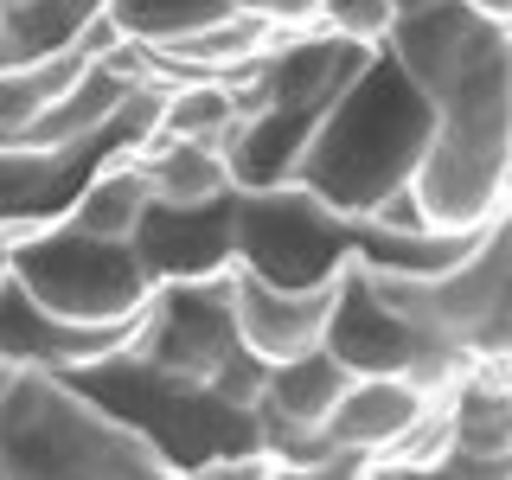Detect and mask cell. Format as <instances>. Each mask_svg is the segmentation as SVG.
<instances>
[{
	"mask_svg": "<svg viewBox=\"0 0 512 480\" xmlns=\"http://www.w3.org/2000/svg\"><path fill=\"white\" fill-rule=\"evenodd\" d=\"M429 128H436L429 96L410 84V71L384 45H372V58L346 77V90L320 116L288 180H301L333 212L359 218L391 186H410L416 160L429 148Z\"/></svg>",
	"mask_w": 512,
	"mask_h": 480,
	"instance_id": "cell-1",
	"label": "cell"
},
{
	"mask_svg": "<svg viewBox=\"0 0 512 480\" xmlns=\"http://www.w3.org/2000/svg\"><path fill=\"white\" fill-rule=\"evenodd\" d=\"M0 474L20 480H160L173 474L167 455L109 416L84 384L64 372L20 365L0 391Z\"/></svg>",
	"mask_w": 512,
	"mask_h": 480,
	"instance_id": "cell-2",
	"label": "cell"
},
{
	"mask_svg": "<svg viewBox=\"0 0 512 480\" xmlns=\"http://www.w3.org/2000/svg\"><path fill=\"white\" fill-rule=\"evenodd\" d=\"M71 384L103 404L109 416H122L128 429H141L160 455H167L173 474H212L218 461L244 455V448H263V423L244 404H224L205 378H180L160 372L141 352H116L103 365H84V372H64Z\"/></svg>",
	"mask_w": 512,
	"mask_h": 480,
	"instance_id": "cell-3",
	"label": "cell"
},
{
	"mask_svg": "<svg viewBox=\"0 0 512 480\" xmlns=\"http://www.w3.org/2000/svg\"><path fill=\"white\" fill-rule=\"evenodd\" d=\"M13 282L39 308L71 314V320H135L148 301V269L128 237H96L77 231L64 212L39 218L32 231L13 237Z\"/></svg>",
	"mask_w": 512,
	"mask_h": 480,
	"instance_id": "cell-4",
	"label": "cell"
},
{
	"mask_svg": "<svg viewBox=\"0 0 512 480\" xmlns=\"http://www.w3.org/2000/svg\"><path fill=\"white\" fill-rule=\"evenodd\" d=\"M231 263L256 269L276 288H320L352 263V218L314 199L301 180L237 192Z\"/></svg>",
	"mask_w": 512,
	"mask_h": 480,
	"instance_id": "cell-5",
	"label": "cell"
},
{
	"mask_svg": "<svg viewBox=\"0 0 512 480\" xmlns=\"http://www.w3.org/2000/svg\"><path fill=\"white\" fill-rule=\"evenodd\" d=\"M506 186H512V116L436 122L410 173V192L436 231H480V224L506 218Z\"/></svg>",
	"mask_w": 512,
	"mask_h": 480,
	"instance_id": "cell-6",
	"label": "cell"
},
{
	"mask_svg": "<svg viewBox=\"0 0 512 480\" xmlns=\"http://www.w3.org/2000/svg\"><path fill=\"white\" fill-rule=\"evenodd\" d=\"M244 346L231 320V276H180V282H154L148 301L135 314V340L128 352H141L160 372L180 378H212L224 365V352Z\"/></svg>",
	"mask_w": 512,
	"mask_h": 480,
	"instance_id": "cell-7",
	"label": "cell"
},
{
	"mask_svg": "<svg viewBox=\"0 0 512 480\" xmlns=\"http://www.w3.org/2000/svg\"><path fill=\"white\" fill-rule=\"evenodd\" d=\"M135 320H71L52 314L26 295L20 282H0V359L13 365H39V372H84L128 352Z\"/></svg>",
	"mask_w": 512,
	"mask_h": 480,
	"instance_id": "cell-8",
	"label": "cell"
},
{
	"mask_svg": "<svg viewBox=\"0 0 512 480\" xmlns=\"http://www.w3.org/2000/svg\"><path fill=\"white\" fill-rule=\"evenodd\" d=\"M231 231H237V186L205 199V205L148 199V212H141L128 244H135L148 282H180V276H218V269H231Z\"/></svg>",
	"mask_w": 512,
	"mask_h": 480,
	"instance_id": "cell-9",
	"label": "cell"
},
{
	"mask_svg": "<svg viewBox=\"0 0 512 480\" xmlns=\"http://www.w3.org/2000/svg\"><path fill=\"white\" fill-rule=\"evenodd\" d=\"M231 320H237V340H244L256 359H295V352L320 346L327 333V314H333V282L320 288H276L263 282L256 269L231 263Z\"/></svg>",
	"mask_w": 512,
	"mask_h": 480,
	"instance_id": "cell-10",
	"label": "cell"
},
{
	"mask_svg": "<svg viewBox=\"0 0 512 480\" xmlns=\"http://www.w3.org/2000/svg\"><path fill=\"white\" fill-rule=\"evenodd\" d=\"M436 397L416 391L410 378H391V372H372V378H352L340 397H333L327 423H320V436H327L333 448H352V455L372 461L384 442H397L404 429L423 416Z\"/></svg>",
	"mask_w": 512,
	"mask_h": 480,
	"instance_id": "cell-11",
	"label": "cell"
},
{
	"mask_svg": "<svg viewBox=\"0 0 512 480\" xmlns=\"http://www.w3.org/2000/svg\"><path fill=\"white\" fill-rule=\"evenodd\" d=\"M135 154V167L148 173V192L160 205H205L218 192H231V160L212 141H186V135H148Z\"/></svg>",
	"mask_w": 512,
	"mask_h": 480,
	"instance_id": "cell-12",
	"label": "cell"
},
{
	"mask_svg": "<svg viewBox=\"0 0 512 480\" xmlns=\"http://www.w3.org/2000/svg\"><path fill=\"white\" fill-rule=\"evenodd\" d=\"M346 384H352L346 365L333 359L327 346H308V352H295V359L269 365L256 410L282 416V423H301V429H320V423H327V410H333V397H340Z\"/></svg>",
	"mask_w": 512,
	"mask_h": 480,
	"instance_id": "cell-13",
	"label": "cell"
},
{
	"mask_svg": "<svg viewBox=\"0 0 512 480\" xmlns=\"http://www.w3.org/2000/svg\"><path fill=\"white\" fill-rule=\"evenodd\" d=\"M148 199L154 192H148V173L135 167V154H109L103 167L84 173V186L64 205V218H71L77 231H96V237H135Z\"/></svg>",
	"mask_w": 512,
	"mask_h": 480,
	"instance_id": "cell-14",
	"label": "cell"
},
{
	"mask_svg": "<svg viewBox=\"0 0 512 480\" xmlns=\"http://www.w3.org/2000/svg\"><path fill=\"white\" fill-rule=\"evenodd\" d=\"M103 7L109 0H7V13H0V71L77 45Z\"/></svg>",
	"mask_w": 512,
	"mask_h": 480,
	"instance_id": "cell-15",
	"label": "cell"
},
{
	"mask_svg": "<svg viewBox=\"0 0 512 480\" xmlns=\"http://www.w3.org/2000/svg\"><path fill=\"white\" fill-rule=\"evenodd\" d=\"M103 13L122 39H135V45L154 52V45H173V39H186V32L224 20L231 0H109Z\"/></svg>",
	"mask_w": 512,
	"mask_h": 480,
	"instance_id": "cell-16",
	"label": "cell"
},
{
	"mask_svg": "<svg viewBox=\"0 0 512 480\" xmlns=\"http://www.w3.org/2000/svg\"><path fill=\"white\" fill-rule=\"evenodd\" d=\"M391 0H320L314 7V26H327L333 39H352V45H384L391 32Z\"/></svg>",
	"mask_w": 512,
	"mask_h": 480,
	"instance_id": "cell-17",
	"label": "cell"
},
{
	"mask_svg": "<svg viewBox=\"0 0 512 480\" xmlns=\"http://www.w3.org/2000/svg\"><path fill=\"white\" fill-rule=\"evenodd\" d=\"M32 116H39V90L26 84L20 64H7V71H0V148H13Z\"/></svg>",
	"mask_w": 512,
	"mask_h": 480,
	"instance_id": "cell-18",
	"label": "cell"
},
{
	"mask_svg": "<svg viewBox=\"0 0 512 480\" xmlns=\"http://www.w3.org/2000/svg\"><path fill=\"white\" fill-rule=\"evenodd\" d=\"M231 7H244V13H256V20H269V26H314L320 0H231Z\"/></svg>",
	"mask_w": 512,
	"mask_h": 480,
	"instance_id": "cell-19",
	"label": "cell"
},
{
	"mask_svg": "<svg viewBox=\"0 0 512 480\" xmlns=\"http://www.w3.org/2000/svg\"><path fill=\"white\" fill-rule=\"evenodd\" d=\"M474 13H487V20H512V0H468Z\"/></svg>",
	"mask_w": 512,
	"mask_h": 480,
	"instance_id": "cell-20",
	"label": "cell"
},
{
	"mask_svg": "<svg viewBox=\"0 0 512 480\" xmlns=\"http://www.w3.org/2000/svg\"><path fill=\"white\" fill-rule=\"evenodd\" d=\"M416 7H436V0H391V13H416Z\"/></svg>",
	"mask_w": 512,
	"mask_h": 480,
	"instance_id": "cell-21",
	"label": "cell"
},
{
	"mask_svg": "<svg viewBox=\"0 0 512 480\" xmlns=\"http://www.w3.org/2000/svg\"><path fill=\"white\" fill-rule=\"evenodd\" d=\"M0 13H7V0H0Z\"/></svg>",
	"mask_w": 512,
	"mask_h": 480,
	"instance_id": "cell-22",
	"label": "cell"
}]
</instances>
